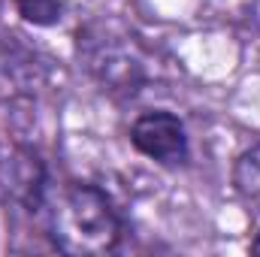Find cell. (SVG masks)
<instances>
[{"instance_id": "5b68a950", "label": "cell", "mask_w": 260, "mask_h": 257, "mask_svg": "<svg viewBox=\"0 0 260 257\" xmlns=\"http://www.w3.org/2000/svg\"><path fill=\"white\" fill-rule=\"evenodd\" d=\"M18 9L34 24H55L61 18V6L55 0H18Z\"/></svg>"}, {"instance_id": "6da1fadb", "label": "cell", "mask_w": 260, "mask_h": 257, "mask_svg": "<svg viewBox=\"0 0 260 257\" xmlns=\"http://www.w3.org/2000/svg\"><path fill=\"white\" fill-rule=\"evenodd\" d=\"M49 236L70 257H103L121 242V218L112 200L94 185H67L52 200Z\"/></svg>"}, {"instance_id": "3957f363", "label": "cell", "mask_w": 260, "mask_h": 257, "mask_svg": "<svg viewBox=\"0 0 260 257\" xmlns=\"http://www.w3.org/2000/svg\"><path fill=\"white\" fill-rule=\"evenodd\" d=\"M130 142L151 160L160 164H182L188 157V136L185 124L173 112H145L133 121Z\"/></svg>"}, {"instance_id": "277c9868", "label": "cell", "mask_w": 260, "mask_h": 257, "mask_svg": "<svg viewBox=\"0 0 260 257\" xmlns=\"http://www.w3.org/2000/svg\"><path fill=\"white\" fill-rule=\"evenodd\" d=\"M233 188L245 203L260 206V142L245 148L233 164Z\"/></svg>"}, {"instance_id": "8992f818", "label": "cell", "mask_w": 260, "mask_h": 257, "mask_svg": "<svg viewBox=\"0 0 260 257\" xmlns=\"http://www.w3.org/2000/svg\"><path fill=\"white\" fill-rule=\"evenodd\" d=\"M251 251H254V254H260V236L254 239V245H251Z\"/></svg>"}, {"instance_id": "7a4b0ae2", "label": "cell", "mask_w": 260, "mask_h": 257, "mask_svg": "<svg viewBox=\"0 0 260 257\" xmlns=\"http://www.w3.org/2000/svg\"><path fill=\"white\" fill-rule=\"evenodd\" d=\"M0 197L24 209H37L43 203L46 167L30 148H21V145L0 148Z\"/></svg>"}]
</instances>
